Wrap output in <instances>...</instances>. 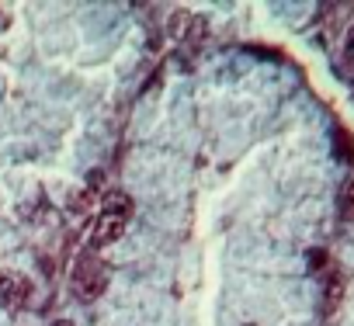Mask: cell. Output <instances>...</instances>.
Listing matches in <instances>:
<instances>
[{
	"instance_id": "obj_1",
	"label": "cell",
	"mask_w": 354,
	"mask_h": 326,
	"mask_svg": "<svg viewBox=\"0 0 354 326\" xmlns=\"http://www.w3.org/2000/svg\"><path fill=\"white\" fill-rule=\"evenodd\" d=\"M129 215H132V198H129L125 191L104 195V209H101V215H97L94 226H91V250H101V247L118 243V240L125 236Z\"/></svg>"
},
{
	"instance_id": "obj_2",
	"label": "cell",
	"mask_w": 354,
	"mask_h": 326,
	"mask_svg": "<svg viewBox=\"0 0 354 326\" xmlns=\"http://www.w3.org/2000/svg\"><path fill=\"white\" fill-rule=\"evenodd\" d=\"M73 291L84 302H94L108 291V264L101 260L97 250H84L73 264Z\"/></svg>"
},
{
	"instance_id": "obj_3",
	"label": "cell",
	"mask_w": 354,
	"mask_h": 326,
	"mask_svg": "<svg viewBox=\"0 0 354 326\" xmlns=\"http://www.w3.org/2000/svg\"><path fill=\"white\" fill-rule=\"evenodd\" d=\"M32 298V281L18 278V274H0V302H4L11 312L25 309Z\"/></svg>"
},
{
	"instance_id": "obj_4",
	"label": "cell",
	"mask_w": 354,
	"mask_h": 326,
	"mask_svg": "<svg viewBox=\"0 0 354 326\" xmlns=\"http://www.w3.org/2000/svg\"><path fill=\"white\" fill-rule=\"evenodd\" d=\"M53 326H73V323H70V319H59V323H53Z\"/></svg>"
}]
</instances>
